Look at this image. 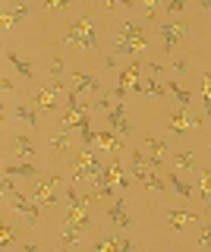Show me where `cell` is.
<instances>
[{"label":"cell","instance_id":"22","mask_svg":"<svg viewBox=\"0 0 211 252\" xmlns=\"http://www.w3.org/2000/svg\"><path fill=\"white\" fill-rule=\"evenodd\" d=\"M167 92L174 94V98H177V101H180L183 107H189V101H192V92H186V89H183L180 82H174V79H170V82H167Z\"/></svg>","mask_w":211,"mask_h":252},{"label":"cell","instance_id":"20","mask_svg":"<svg viewBox=\"0 0 211 252\" xmlns=\"http://www.w3.org/2000/svg\"><path fill=\"white\" fill-rule=\"evenodd\" d=\"M202 211H211V170H202Z\"/></svg>","mask_w":211,"mask_h":252},{"label":"cell","instance_id":"36","mask_svg":"<svg viewBox=\"0 0 211 252\" xmlns=\"http://www.w3.org/2000/svg\"><path fill=\"white\" fill-rule=\"evenodd\" d=\"M66 6H69V0H51L48 10H66Z\"/></svg>","mask_w":211,"mask_h":252},{"label":"cell","instance_id":"39","mask_svg":"<svg viewBox=\"0 0 211 252\" xmlns=\"http://www.w3.org/2000/svg\"><path fill=\"white\" fill-rule=\"evenodd\" d=\"M3 192H6V195L16 192V189H13V180H10V177H3Z\"/></svg>","mask_w":211,"mask_h":252},{"label":"cell","instance_id":"28","mask_svg":"<svg viewBox=\"0 0 211 252\" xmlns=\"http://www.w3.org/2000/svg\"><path fill=\"white\" fill-rule=\"evenodd\" d=\"M199 249H211V218L199 224Z\"/></svg>","mask_w":211,"mask_h":252},{"label":"cell","instance_id":"34","mask_svg":"<svg viewBox=\"0 0 211 252\" xmlns=\"http://www.w3.org/2000/svg\"><path fill=\"white\" fill-rule=\"evenodd\" d=\"M183 0H170V3H164V13H183Z\"/></svg>","mask_w":211,"mask_h":252},{"label":"cell","instance_id":"3","mask_svg":"<svg viewBox=\"0 0 211 252\" xmlns=\"http://www.w3.org/2000/svg\"><path fill=\"white\" fill-rule=\"evenodd\" d=\"M60 183H63V177L60 173H48V177H41V180H32V199L38 205H44V208H54L60 199H57V189Z\"/></svg>","mask_w":211,"mask_h":252},{"label":"cell","instance_id":"14","mask_svg":"<svg viewBox=\"0 0 211 252\" xmlns=\"http://www.w3.org/2000/svg\"><path fill=\"white\" fill-rule=\"evenodd\" d=\"M35 107L38 110H44V114H51V110H57V89H38L35 94Z\"/></svg>","mask_w":211,"mask_h":252},{"label":"cell","instance_id":"35","mask_svg":"<svg viewBox=\"0 0 211 252\" xmlns=\"http://www.w3.org/2000/svg\"><path fill=\"white\" fill-rule=\"evenodd\" d=\"M145 164H148L151 170H154V167H161V164H164V155H148V161H145Z\"/></svg>","mask_w":211,"mask_h":252},{"label":"cell","instance_id":"33","mask_svg":"<svg viewBox=\"0 0 211 252\" xmlns=\"http://www.w3.org/2000/svg\"><path fill=\"white\" fill-rule=\"evenodd\" d=\"M158 13H161V6H158V3H145V6H142V16H145V19H154Z\"/></svg>","mask_w":211,"mask_h":252},{"label":"cell","instance_id":"7","mask_svg":"<svg viewBox=\"0 0 211 252\" xmlns=\"http://www.w3.org/2000/svg\"><path fill=\"white\" fill-rule=\"evenodd\" d=\"M161 38H164V51H174V47H177V41H180V38H183L186 35V22H180V19H174V22H161Z\"/></svg>","mask_w":211,"mask_h":252},{"label":"cell","instance_id":"18","mask_svg":"<svg viewBox=\"0 0 211 252\" xmlns=\"http://www.w3.org/2000/svg\"><path fill=\"white\" fill-rule=\"evenodd\" d=\"M85 236V230H79L76 224H63V233H60V243H63V249H73L76 243H79Z\"/></svg>","mask_w":211,"mask_h":252},{"label":"cell","instance_id":"6","mask_svg":"<svg viewBox=\"0 0 211 252\" xmlns=\"http://www.w3.org/2000/svg\"><path fill=\"white\" fill-rule=\"evenodd\" d=\"M10 199H13V208H16L19 215L29 220V227L38 230V202L32 199V195H22V192H13Z\"/></svg>","mask_w":211,"mask_h":252},{"label":"cell","instance_id":"19","mask_svg":"<svg viewBox=\"0 0 211 252\" xmlns=\"http://www.w3.org/2000/svg\"><path fill=\"white\" fill-rule=\"evenodd\" d=\"M3 177H29V180H35L38 177V170L32 167V164H6L3 167Z\"/></svg>","mask_w":211,"mask_h":252},{"label":"cell","instance_id":"13","mask_svg":"<svg viewBox=\"0 0 211 252\" xmlns=\"http://www.w3.org/2000/svg\"><path fill=\"white\" fill-rule=\"evenodd\" d=\"M26 16H29V6H26V3H19V6H13V10H3V16H0V26L10 32V29H16L19 22L26 19Z\"/></svg>","mask_w":211,"mask_h":252},{"label":"cell","instance_id":"41","mask_svg":"<svg viewBox=\"0 0 211 252\" xmlns=\"http://www.w3.org/2000/svg\"><path fill=\"white\" fill-rule=\"evenodd\" d=\"M22 252H38V246H35V243H26V246H22Z\"/></svg>","mask_w":211,"mask_h":252},{"label":"cell","instance_id":"16","mask_svg":"<svg viewBox=\"0 0 211 252\" xmlns=\"http://www.w3.org/2000/svg\"><path fill=\"white\" fill-rule=\"evenodd\" d=\"M6 60L13 63V69H16L22 79H32V76H35V66H32V63H29L26 57H19L16 51H6Z\"/></svg>","mask_w":211,"mask_h":252},{"label":"cell","instance_id":"38","mask_svg":"<svg viewBox=\"0 0 211 252\" xmlns=\"http://www.w3.org/2000/svg\"><path fill=\"white\" fill-rule=\"evenodd\" d=\"M0 89H3V92H13V79L3 76V79H0Z\"/></svg>","mask_w":211,"mask_h":252},{"label":"cell","instance_id":"2","mask_svg":"<svg viewBox=\"0 0 211 252\" xmlns=\"http://www.w3.org/2000/svg\"><path fill=\"white\" fill-rule=\"evenodd\" d=\"M63 41H69V44H79V47H85V51H98V35H95V26H91L89 19H76L73 26L66 29V35H63Z\"/></svg>","mask_w":211,"mask_h":252},{"label":"cell","instance_id":"8","mask_svg":"<svg viewBox=\"0 0 211 252\" xmlns=\"http://www.w3.org/2000/svg\"><path fill=\"white\" fill-rule=\"evenodd\" d=\"M107 220H111L114 227H120V230H129L132 218H129V211H126V202L114 199V205H107Z\"/></svg>","mask_w":211,"mask_h":252},{"label":"cell","instance_id":"24","mask_svg":"<svg viewBox=\"0 0 211 252\" xmlns=\"http://www.w3.org/2000/svg\"><path fill=\"white\" fill-rule=\"evenodd\" d=\"M13 145H16V152L22 158H32L35 155V142L29 139V136H13Z\"/></svg>","mask_w":211,"mask_h":252},{"label":"cell","instance_id":"40","mask_svg":"<svg viewBox=\"0 0 211 252\" xmlns=\"http://www.w3.org/2000/svg\"><path fill=\"white\" fill-rule=\"evenodd\" d=\"M148 69H151L154 76H164V66H161V63H148Z\"/></svg>","mask_w":211,"mask_h":252},{"label":"cell","instance_id":"15","mask_svg":"<svg viewBox=\"0 0 211 252\" xmlns=\"http://www.w3.org/2000/svg\"><path fill=\"white\" fill-rule=\"evenodd\" d=\"M73 92L82 94V92H98L101 94V85L95 76H85V73H73Z\"/></svg>","mask_w":211,"mask_h":252},{"label":"cell","instance_id":"26","mask_svg":"<svg viewBox=\"0 0 211 252\" xmlns=\"http://www.w3.org/2000/svg\"><path fill=\"white\" fill-rule=\"evenodd\" d=\"M111 170H114V183H117V186H120V189H129V186H132V180L126 177V173H123V167H120V161H117V158H114V164H111Z\"/></svg>","mask_w":211,"mask_h":252},{"label":"cell","instance_id":"29","mask_svg":"<svg viewBox=\"0 0 211 252\" xmlns=\"http://www.w3.org/2000/svg\"><path fill=\"white\" fill-rule=\"evenodd\" d=\"M202 92H205V117H211V73H205L202 76Z\"/></svg>","mask_w":211,"mask_h":252},{"label":"cell","instance_id":"25","mask_svg":"<svg viewBox=\"0 0 211 252\" xmlns=\"http://www.w3.org/2000/svg\"><path fill=\"white\" fill-rule=\"evenodd\" d=\"M174 164L180 170H192L195 167V155L192 152H174Z\"/></svg>","mask_w":211,"mask_h":252},{"label":"cell","instance_id":"9","mask_svg":"<svg viewBox=\"0 0 211 252\" xmlns=\"http://www.w3.org/2000/svg\"><path fill=\"white\" fill-rule=\"evenodd\" d=\"M95 252H136V246L123 236H104V240L95 243Z\"/></svg>","mask_w":211,"mask_h":252},{"label":"cell","instance_id":"17","mask_svg":"<svg viewBox=\"0 0 211 252\" xmlns=\"http://www.w3.org/2000/svg\"><path fill=\"white\" fill-rule=\"evenodd\" d=\"M139 69H142V63L132 60L129 66L120 73V89H132V85H139Z\"/></svg>","mask_w":211,"mask_h":252},{"label":"cell","instance_id":"12","mask_svg":"<svg viewBox=\"0 0 211 252\" xmlns=\"http://www.w3.org/2000/svg\"><path fill=\"white\" fill-rule=\"evenodd\" d=\"M132 177H139V183L148 186L151 192H164V177H158L151 167H139V170H132Z\"/></svg>","mask_w":211,"mask_h":252},{"label":"cell","instance_id":"23","mask_svg":"<svg viewBox=\"0 0 211 252\" xmlns=\"http://www.w3.org/2000/svg\"><path fill=\"white\" fill-rule=\"evenodd\" d=\"M167 183H170V186H174L177 192H180V199H186V202H189V195H192V186H186L180 173H167Z\"/></svg>","mask_w":211,"mask_h":252},{"label":"cell","instance_id":"37","mask_svg":"<svg viewBox=\"0 0 211 252\" xmlns=\"http://www.w3.org/2000/svg\"><path fill=\"white\" fill-rule=\"evenodd\" d=\"M186 69H189V63H186V60H177V63H174V73H180V76H183Z\"/></svg>","mask_w":211,"mask_h":252},{"label":"cell","instance_id":"11","mask_svg":"<svg viewBox=\"0 0 211 252\" xmlns=\"http://www.w3.org/2000/svg\"><path fill=\"white\" fill-rule=\"evenodd\" d=\"M98 145L104 148V152H123V136L120 132H114L111 126H107V129H98Z\"/></svg>","mask_w":211,"mask_h":252},{"label":"cell","instance_id":"27","mask_svg":"<svg viewBox=\"0 0 211 252\" xmlns=\"http://www.w3.org/2000/svg\"><path fill=\"white\" fill-rule=\"evenodd\" d=\"M48 66H51V76H54V82H63V57H60V54H51Z\"/></svg>","mask_w":211,"mask_h":252},{"label":"cell","instance_id":"5","mask_svg":"<svg viewBox=\"0 0 211 252\" xmlns=\"http://www.w3.org/2000/svg\"><path fill=\"white\" fill-rule=\"evenodd\" d=\"M164 220H167V227H174L177 233L186 230V227H192V224H202V218L189 208H167L164 211Z\"/></svg>","mask_w":211,"mask_h":252},{"label":"cell","instance_id":"4","mask_svg":"<svg viewBox=\"0 0 211 252\" xmlns=\"http://www.w3.org/2000/svg\"><path fill=\"white\" fill-rule=\"evenodd\" d=\"M101 170H104V164L98 161V155L91 152V148H85V152H82L79 158H76V170H73V180H79V183H82V180H95Z\"/></svg>","mask_w":211,"mask_h":252},{"label":"cell","instance_id":"32","mask_svg":"<svg viewBox=\"0 0 211 252\" xmlns=\"http://www.w3.org/2000/svg\"><path fill=\"white\" fill-rule=\"evenodd\" d=\"M145 145H148V148H151V152H154V155H164V152H167V145H164V142H161V139H145Z\"/></svg>","mask_w":211,"mask_h":252},{"label":"cell","instance_id":"10","mask_svg":"<svg viewBox=\"0 0 211 252\" xmlns=\"http://www.w3.org/2000/svg\"><path fill=\"white\" fill-rule=\"evenodd\" d=\"M167 123H170L174 132H189V129H199L202 126V117H186L183 110H177V114L167 117Z\"/></svg>","mask_w":211,"mask_h":252},{"label":"cell","instance_id":"1","mask_svg":"<svg viewBox=\"0 0 211 252\" xmlns=\"http://www.w3.org/2000/svg\"><path fill=\"white\" fill-rule=\"evenodd\" d=\"M142 51H148V38H145L142 26H136V22H123V32H120V38H117L111 57L117 60V57H123V54L136 57V54H142Z\"/></svg>","mask_w":211,"mask_h":252},{"label":"cell","instance_id":"31","mask_svg":"<svg viewBox=\"0 0 211 252\" xmlns=\"http://www.w3.org/2000/svg\"><path fill=\"white\" fill-rule=\"evenodd\" d=\"M0 243H3V249L10 246V243H16V233H13L10 224H0Z\"/></svg>","mask_w":211,"mask_h":252},{"label":"cell","instance_id":"42","mask_svg":"<svg viewBox=\"0 0 211 252\" xmlns=\"http://www.w3.org/2000/svg\"><path fill=\"white\" fill-rule=\"evenodd\" d=\"M57 252H73V249H57Z\"/></svg>","mask_w":211,"mask_h":252},{"label":"cell","instance_id":"21","mask_svg":"<svg viewBox=\"0 0 211 252\" xmlns=\"http://www.w3.org/2000/svg\"><path fill=\"white\" fill-rule=\"evenodd\" d=\"M13 117H19V120H26L29 126L38 129V110H32L29 104H16V107H13Z\"/></svg>","mask_w":211,"mask_h":252},{"label":"cell","instance_id":"30","mask_svg":"<svg viewBox=\"0 0 211 252\" xmlns=\"http://www.w3.org/2000/svg\"><path fill=\"white\" fill-rule=\"evenodd\" d=\"M51 145L60 148V152H66V148H69V132L66 129L63 132H54V136H51Z\"/></svg>","mask_w":211,"mask_h":252}]
</instances>
